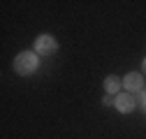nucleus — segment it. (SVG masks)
<instances>
[{"mask_svg": "<svg viewBox=\"0 0 146 139\" xmlns=\"http://www.w3.org/2000/svg\"><path fill=\"white\" fill-rule=\"evenodd\" d=\"M121 86H123V79H118V77H114V74L104 79V91H107V93H118Z\"/></svg>", "mask_w": 146, "mask_h": 139, "instance_id": "obj_5", "label": "nucleus"}, {"mask_svg": "<svg viewBox=\"0 0 146 139\" xmlns=\"http://www.w3.org/2000/svg\"><path fill=\"white\" fill-rule=\"evenodd\" d=\"M56 49H58V42L51 35H40L37 42H35V51L40 56H51V54H56Z\"/></svg>", "mask_w": 146, "mask_h": 139, "instance_id": "obj_2", "label": "nucleus"}, {"mask_svg": "<svg viewBox=\"0 0 146 139\" xmlns=\"http://www.w3.org/2000/svg\"><path fill=\"white\" fill-rule=\"evenodd\" d=\"M123 83H125V91L127 93H137V91L144 88V77L139 72H130V74L123 79Z\"/></svg>", "mask_w": 146, "mask_h": 139, "instance_id": "obj_4", "label": "nucleus"}, {"mask_svg": "<svg viewBox=\"0 0 146 139\" xmlns=\"http://www.w3.org/2000/svg\"><path fill=\"white\" fill-rule=\"evenodd\" d=\"M37 65H40L37 54H33V51H23V54H19V56L14 58V72L21 74V77H26V74H33L35 70H37Z\"/></svg>", "mask_w": 146, "mask_h": 139, "instance_id": "obj_1", "label": "nucleus"}, {"mask_svg": "<svg viewBox=\"0 0 146 139\" xmlns=\"http://www.w3.org/2000/svg\"><path fill=\"white\" fill-rule=\"evenodd\" d=\"M111 102H116V97H104L102 100V104H111Z\"/></svg>", "mask_w": 146, "mask_h": 139, "instance_id": "obj_6", "label": "nucleus"}, {"mask_svg": "<svg viewBox=\"0 0 146 139\" xmlns=\"http://www.w3.org/2000/svg\"><path fill=\"white\" fill-rule=\"evenodd\" d=\"M114 104H116V109H118L121 114H130V111L135 109V97H132L130 93H118Z\"/></svg>", "mask_w": 146, "mask_h": 139, "instance_id": "obj_3", "label": "nucleus"}, {"mask_svg": "<svg viewBox=\"0 0 146 139\" xmlns=\"http://www.w3.org/2000/svg\"><path fill=\"white\" fill-rule=\"evenodd\" d=\"M141 104H144V109H146V91H144V95H141Z\"/></svg>", "mask_w": 146, "mask_h": 139, "instance_id": "obj_7", "label": "nucleus"}, {"mask_svg": "<svg viewBox=\"0 0 146 139\" xmlns=\"http://www.w3.org/2000/svg\"><path fill=\"white\" fill-rule=\"evenodd\" d=\"M144 74H146V60H144Z\"/></svg>", "mask_w": 146, "mask_h": 139, "instance_id": "obj_8", "label": "nucleus"}]
</instances>
